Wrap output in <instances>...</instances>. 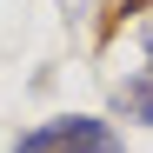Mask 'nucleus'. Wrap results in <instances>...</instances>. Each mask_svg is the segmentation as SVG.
I'll list each match as a JSON object with an SVG mask.
<instances>
[{
  "label": "nucleus",
  "instance_id": "f257e3e1",
  "mask_svg": "<svg viewBox=\"0 0 153 153\" xmlns=\"http://www.w3.org/2000/svg\"><path fill=\"white\" fill-rule=\"evenodd\" d=\"M7 153H126L120 146V133L107 120H47V126H33V133H20Z\"/></svg>",
  "mask_w": 153,
  "mask_h": 153
},
{
  "label": "nucleus",
  "instance_id": "f03ea898",
  "mask_svg": "<svg viewBox=\"0 0 153 153\" xmlns=\"http://www.w3.org/2000/svg\"><path fill=\"white\" fill-rule=\"evenodd\" d=\"M113 107H120L126 120H140V126H153V67H140V73H126V80L113 87Z\"/></svg>",
  "mask_w": 153,
  "mask_h": 153
},
{
  "label": "nucleus",
  "instance_id": "7ed1b4c3",
  "mask_svg": "<svg viewBox=\"0 0 153 153\" xmlns=\"http://www.w3.org/2000/svg\"><path fill=\"white\" fill-rule=\"evenodd\" d=\"M140 47L153 53V7H146V20H140Z\"/></svg>",
  "mask_w": 153,
  "mask_h": 153
}]
</instances>
